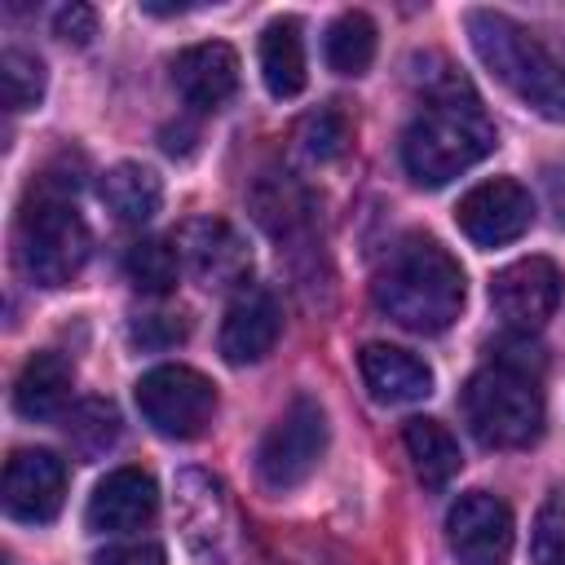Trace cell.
<instances>
[{
    "mask_svg": "<svg viewBox=\"0 0 565 565\" xmlns=\"http://www.w3.org/2000/svg\"><path fill=\"white\" fill-rule=\"evenodd\" d=\"M499 146L494 124L477 106V97L463 88L459 75H433L428 79V106L411 119L402 132V163L415 185H450L468 168H477Z\"/></svg>",
    "mask_w": 565,
    "mask_h": 565,
    "instance_id": "cell-1",
    "label": "cell"
},
{
    "mask_svg": "<svg viewBox=\"0 0 565 565\" xmlns=\"http://www.w3.org/2000/svg\"><path fill=\"white\" fill-rule=\"evenodd\" d=\"M371 296H375V309L397 327L415 335H437L459 318L468 287H463L459 260L437 238L411 234L393 247V256L375 274Z\"/></svg>",
    "mask_w": 565,
    "mask_h": 565,
    "instance_id": "cell-2",
    "label": "cell"
},
{
    "mask_svg": "<svg viewBox=\"0 0 565 565\" xmlns=\"http://www.w3.org/2000/svg\"><path fill=\"white\" fill-rule=\"evenodd\" d=\"M468 40L481 57V66L516 97L525 102L534 115L543 119H565V66L547 53V44L525 31L521 22H512L508 13L494 9H472L463 18Z\"/></svg>",
    "mask_w": 565,
    "mask_h": 565,
    "instance_id": "cell-3",
    "label": "cell"
},
{
    "mask_svg": "<svg viewBox=\"0 0 565 565\" xmlns=\"http://www.w3.org/2000/svg\"><path fill=\"white\" fill-rule=\"evenodd\" d=\"M463 419L481 446L516 450L543 433L539 375L516 358H494L463 384Z\"/></svg>",
    "mask_w": 565,
    "mask_h": 565,
    "instance_id": "cell-4",
    "label": "cell"
},
{
    "mask_svg": "<svg viewBox=\"0 0 565 565\" xmlns=\"http://www.w3.org/2000/svg\"><path fill=\"white\" fill-rule=\"evenodd\" d=\"M18 269L40 287H66L93 247V234L79 216V207L66 199L62 185L40 181L18 216Z\"/></svg>",
    "mask_w": 565,
    "mask_h": 565,
    "instance_id": "cell-5",
    "label": "cell"
},
{
    "mask_svg": "<svg viewBox=\"0 0 565 565\" xmlns=\"http://www.w3.org/2000/svg\"><path fill=\"white\" fill-rule=\"evenodd\" d=\"M177 516L203 565H265L252 525L238 516L230 490L212 472L190 468L177 477Z\"/></svg>",
    "mask_w": 565,
    "mask_h": 565,
    "instance_id": "cell-6",
    "label": "cell"
},
{
    "mask_svg": "<svg viewBox=\"0 0 565 565\" xmlns=\"http://www.w3.org/2000/svg\"><path fill=\"white\" fill-rule=\"evenodd\" d=\"M137 411L141 419L172 441H194L207 433L212 415H216V384L181 362H163L154 371H146L137 380Z\"/></svg>",
    "mask_w": 565,
    "mask_h": 565,
    "instance_id": "cell-7",
    "label": "cell"
},
{
    "mask_svg": "<svg viewBox=\"0 0 565 565\" xmlns=\"http://www.w3.org/2000/svg\"><path fill=\"white\" fill-rule=\"evenodd\" d=\"M327 455V411L313 397H291V406L269 424L256 446V477L265 490H296L313 477Z\"/></svg>",
    "mask_w": 565,
    "mask_h": 565,
    "instance_id": "cell-8",
    "label": "cell"
},
{
    "mask_svg": "<svg viewBox=\"0 0 565 565\" xmlns=\"http://www.w3.org/2000/svg\"><path fill=\"white\" fill-rule=\"evenodd\" d=\"M561 269L547 256H521L490 278V305L516 335H534L561 305Z\"/></svg>",
    "mask_w": 565,
    "mask_h": 565,
    "instance_id": "cell-9",
    "label": "cell"
},
{
    "mask_svg": "<svg viewBox=\"0 0 565 565\" xmlns=\"http://www.w3.org/2000/svg\"><path fill=\"white\" fill-rule=\"evenodd\" d=\"M446 539L459 565H508L516 547L512 508L490 490H468L446 516Z\"/></svg>",
    "mask_w": 565,
    "mask_h": 565,
    "instance_id": "cell-10",
    "label": "cell"
},
{
    "mask_svg": "<svg viewBox=\"0 0 565 565\" xmlns=\"http://www.w3.org/2000/svg\"><path fill=\"white\" fill-rule=\"evenodd\" d=\"M530 221H534V199L516 177H490V181L472 185L455 207V225L477 247L516 243L530 230Z\"/></svg>",
    "mask_w": 565,
    "mask_h": 565,
    "instance_id": "cell-11",
    "label": "cell"
},
{
    "mask_svg": "<svg viewBox=\"0 0 565 565\" xmlns=\"http://www.w3.org/2000/svg\"><path fill=\"white\" fill-rule=\"evenodd\" d=\"M66 463L53 450H13L4 463V512L26 525H44L62 512Z\"/></svg>",
    "mask_w": 565,
    "mask_h": 565,
    "instance_id": "cell-12",
    "label": "cell"
},
{
    "mask_svg": "<svg viewBox=\"0 0 565 565\" xmlns=\"http://www.w3.org/2000/svg\"><path fill=\"white\" fill-rule=\"evenodd\" d=\"M181 256L190 260V269L203 287H247L252 252H247L243 234L221 216L190 221L181 234Z\"/></svg>",
    "mask_w": 565,
    "mask_h": 565,
    "instance_id": "cell-13",
    "label": "cell"
},
{
    "mask_svg": "<svg viewBox=\"0 0 565 565\" xmlns=\"http://www.w3.org/2000/svg\"><path fill=\"white\" fill-rule=\"evenodd\" d=\"M154 512H159L154 477L141 468H115L97 481L84 516H88V530H97V534H132V530L150 525Z\"/></svg>",
    "mask_w": 565,
    "mask_h": 565,
    "instance_id": "cell-14",
    "label": "cell"
},
{
    "mask_svg": "<svg viewBox=\"0 0 565 565\" xmlns=\"http://www.w3.org/2000/svg\"><path fill=\"white\" fill-rule=\"evenodd\" d=\"M278 331H282V313H278V300L265 291V287H243L230 309H225V322H221V358L230 366H252L260 358L274 353L278 344Z\"/></svg>",
    "mask_w": 565,
    "mask_h": 565,
    "instance_id": "cell-15",
    "label": "cell"
},
{
    "mask_svg": "<svg viewBox=\"0 0 565 565\" xmlns=\"http://www.w3.org/2000/svg\"><path fill=\"white\" fill-rule=\"evenodd\" d=\"M168 71H172V88L194 110H216L238 88V53L221 40H203V44L181 49Z\"/></svg>",
    "mask_w": 565,
    "mask_h": 565,
    "instance_id": "cell-16",
    "label": "cell"
},
{
    "mask_svg": "<svg viewBox=\"0 0 565 565\" xmlns=\"http://www.w3.org/2000/svg\"><path fill=\"white\" fill-rule=\"evenodd\" d=\"M358 371H362V384L371 388V397L384 406L424 402L433 393L428 362L415 358L411 349H397V344H366L358 353Z\"/></svg>",
    "mask_w": 565,
    "mask_h": 565,
    "instance_id": "cell-17",
    "label": "cell"
},
{
    "mask_svg": "<svg viewBox=\"0 0 565 565\" xmlns=\"http://www.w3.org/2000/svg\"><path fill=\"white\" fill-rule=\"evenodd\" d=\"M260 79L278 102H291L305 93L309 57H305V31L296 18H274L260 31Z\"/></svg>",
    "mask_w": 565,
    "mask_h": 565,
    "instance_id": "cell-18",
    "label": "cell"
},
{
    "mask_svg": "<svg viewBox=\"0 0 565 565\" xmlns=\"http://www.w3.org/2000/svg\"><path fill=\"white\" fill-rule=\"evenodd\" d=\"M402 441H406L411 468H415V477H419V486H424V490H446V486L459 477L463 455H459L455 433H450L441 419H428V415L406 419Z\"/></svg>",
    "mask_w": 565,
    "mask_h": 565,
    "instance_id": "cell-19",
    "label": "cell"
},
{
    "mask_svg": "<svg viewBox=\"0 0 565 565\" xmlns=\"http://www.w3.org/2000/svg\"><path fill=\"white\" fill-rule=\"evenodd\" d=\"M71 362L62 353H35L26 358V366L18 371V384H13V411L22 419H49L66 406L71 397Z\"/></svg>",
    "mask_w": 565,
    "mask_h": 565,
    "instance_id": "cell-20",
    "label": "cell"
},
{
    "mask_svg": "<svg viewBox=\"0 0 565 565\" xmlns=\"http://www.w3.org/2000/svg\"><path fill=\"white\" fill-rule=\"evenodd\" d=\"M102 203L124 225H146L163 203V181L146 163H115L102 172Z\"/></svg>",
    "mask_w": 565,
    "mask_h": 565,
    "instance_id": "cell-21",
    "label": "cell"
},
{
    "mask_svg": "<svg viewBox=\"0 0 565 565\" xmlns=\"http://www.w3.org/2000/svg\"><path fill=\"white\" fill-rule=\"evenodd\" d=\"M322 53H327V66L335 75H366V66L375 62V22L366 13H358V9L340 13L327 26Z\"/></svg>",
    "mask_w": 565,
    "mask_h": 565,
    "instance_id": "cell-22",
    "label": "cell"
},
{
    "mask_svg": "<svg viewBox=\"0 0 565 565\" xmlns=\"http://www.w3.org/2000/svg\"><path fill=\"white\" fill-rule=\"evenodd\" d=\"M124 269H128V282L146 296H168L177 287V274H181V252L168 243V238H141L128 247L124 256Z\"/></svg>",
    "mask_w": 565,
    "mask_h": 565,
    "instance_id": "cell-23",
    "label": "cell"
},
{
    "mask_svg": "<svg viewBox=\"0 0 565 565\" xmlns=\"http://www.w3.org/2000/svg\"><path fill=\"white\" fill-rule=\"evenodd\" d=\"M0 88L9 110H31L44 97V62L26 49H4L0 53Z\"/></svg>",
    "mask_w": 565,
    "mask_h": 565,
    "instance_id": "cell-24",
    "label": "cell"
},
{
    "mask_svg": "<svg viewBox=\"0 0 565 565\" xmlns=\"http://www.w3.org/2000/svg\"><path fill=\"white\" fill-rule=\"evenodd\" d=\"M66 437L75 441V450H79L84 459L110 450L115 437H119V415H115V406H110V402H84V406H75V415H71V424H66Z\"/></svg>",
    "mask_w": 565,
    "mask_h": 565,
    "instance_id": "cell-25",
    "label": "cell"
},
{
    "mask_svg": "<svg viewBox=\"0 0 565 565\" xmlns=\"http://www.w3.org/2000/svg\"><path fill=\"white\" fill-rule=\"evenodd\" d=\"M530 556L534 565H565V490H552L543 499L530 534Z\"/></svg>",
    "mask_w": 565,
    "mask_h": 565,
    "instance_id": "cell-26",
    "label": "cell"
},
{
    "mask_svg": "<svg viewBox=\"0 0 565 565\" xmlns=\"http://www.w3.org/2000/svg\"><path fill=\"white\" fill-rule=\"evenodd\" d=\"M300 141H305V154L309 159H335L340 150H344V141H349V124L335 115V110H318V115H309L305 124H300Z\"/></svg>",
    "mask_w": 565,
    "mask_h": 565,
    "instance_id": "cell-27",
    "label": "cell"
},
{
    "mask_svg": "<svg viewBox=\"0 0 565 565\" xmlns=\"http://www.w3.org/2000/svg\"><path fill=\"white\" fill-rule=\"evenodd\" d=\"M185 318L181 313H146L141 322H132V340L141 349H172L185 340Z\"/></svg>",
    "mask_w": 565,
    "mask_h": 565,
    "instance_id": "cell-28",
    "label": "cell"
},
{
    "mask_svg": "<svg viewBox=\"0 0 565 565\" xmlns=\"http://www.w3.org/2000/svg\"><path fill=\"white\" fill-rule=\"evenodd\" d=\"M53 31H57L62 40H71V44H88V40L97 35V13H93L88 4H62V9L53 13Z\"/></svg>",
    "mask_w": 565,
    "mask_h": 565,
    "instance_id": "cell-29",
    "label": "cell"
},
{
    "mask_svg": "<svg viewBox=\"0 0 565 565\" xmlns=\"http://www.w3.org/2000/svg\"><path fill=\"white\" fill-rule=\"evenodd\" d=\"M93 565H168L159 543H115L106 552H97Z\"/></svg>",
    "mask_w": 565,
    "mask_h": 565,
    "instance_id": "cell-30",
    "label": "cell"
}]
</instances>
